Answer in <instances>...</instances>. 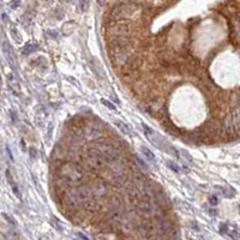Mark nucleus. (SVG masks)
I'll list each match as a JSON object with an SVG mask.
<instances>
[{"label":"nucleus","instance_id":"obj_1","mask_svg":"<svg viewBox=\"0 0 240 240\" xmlns=\"http://www.w3.org/2000/svg\"><path fill=\"white\" fill-rule=\"evenodd\" d=\"M84 170L82 167L74 162H66L64 163L60 170H59V177L64 179L66 183L70 185V187L81 185L84 179Z\"/></svg>","mask_w":240,"mask_h":240},{"label":"nucleus","instance_id":"obj_2","mask_svg":"<svg viewBox=\"0 0 240 240\" xmlns=\"http://www.w3.org/2000/svg\"><path fill=\"white\" fill-rule=\"evenodd\" d=\"M137 11V6L133 4H124L120 6H116L113 9V11L111 12V17L112 19L119 21V19H124V18H130L132 14L136 13Z\"/></svg>","mask_w":240,"mask_h":240},{"label":"nucleus","instance_id":"obj_3","mask_svg":"<svg viewBox=\"0 0 240 240\" xmlns=\"http://www.w3.org/2000/svg\"><path fill=\"white\" fill-rule=\"evenodd\" d=\"M102 153V157L107 163H115L120 158V151L112 144H101L99 145Z\"/></svg>","mask_w":240,"mask_h":240},{"label":"nucleus","instance_id":"obj_4","mask_svg":"<svg viewBox=\"0 0 240 240\" xmlns=\"http://www.w3.org/2000/svg\"><path fill=\"white\" fill-rule=\"evenodd\" d=\"M84 166L88 170L91 172H99L105 168V166L107 165V162L102 158V157H93V156H85L84 160Z\"/></svg>","mask_w":240,"mask_h":240},{"label":"nucleus","instance_id":"obj_5","mask_svg":"<svg viewBox=\"0 0 240 240\" xmlns=\"http://www.w3.org/2000/svg\"><path fill=\"white\" fill-rule=\"evenodd\" d=\"M111 183L116 187H123L127 183V174L124 170H112Z\"/></svg>","mask_w":240,"mask_h":240},{"label":"nucleus","instance_id":"obj_6","mask_svg":"<svg viewBox=\"0 0 240 240\" xmlns=\"http://www.w3.org/2000/svg\"><path fill=\"white\" fill-rule=\"evenodd\" d=\"M109 32L116 37H127L132 32V28L128 24H118L111 29Z\"/></svg>","mask_w":240,"mask_h":240},{"label":"nucleus","instance_id":"obj_7","mask_svg":"<svg viewBox=\"0 0 240 240\" xmlns=\"http://www.w3.org/2000/svg\"><path fill=\"white\" fill-rule=\"evenodd\" d=\"M91 190H93V195H95L96 197H103L106 193H107V185L105 181L102 180H96L94 185L91 186Z\"/></svg>","mask_w":240,"mask_h":240},{"label":"nucleus","instance_id":"obj_8","mask_svg":"<svg viewBox=\"0 0 240 240\" xmlns=\"http://www.w3.org/2000/svg\"><path fill=\"white\" fill-rule=\"evenodd\" d=\"M84 136L91 141H95L101 136V130L96 125H88L84 128Z\"/></svg>","mask_w":240,"mask_h":240},{"label":"nucleus","instance_id":"obj_9","mask_svg":"<svg viewBox=\"0 0 240 240\" xmlns=\"http://www.w3.org/2000/svg\"><path fill=\"white\" fill-rule=\"evenodd\" d=\"M138 210L143 214H150L153 211V203L149 198H142L138 203Z\"/></svg>","mask_w":240,"mask_h":240},{"label":"nucleus","instance_id":"obj_10","mask_svg":"<svg viewBox=\"0 0 240 240\" xmlns=\"http://www.w3.org/2000/svg\"><path fill=\"white\" fill-rule=\"evenodd\" d=\"M142 128H143V131H144V135H145V137L149 139V141L151 142L153 144H155V145H158V142L156 139V136H155V132H154V130L151 128L150 126H148L147 124H142Z\"/></svg>","mask_w":240,"mask_h":240},{"label":"nucleus","instance_id":"obj_11","mask_svg":"<svg viewBox=\"0 0 240 240\" xmlns=\"http://www.w3.org/2000/svg\"><path fill=\"white\" fill-rule=\"evenodd\" d=\"M235 120H234V116L233 115H228L226 118V120H225V126H226V130L227 132H229V133H232L233 131H234V128H235Z\"/></svg>","mask_w":240,"mask_h":240},{"label":"nucleus","instance_id":"obj_12","mask_svg":"<svg viewBox=\"0 0 240 240\" xmlns=\"http://www.w3.org/2000/svg\"><path fill=\"white\" fill-rule=\"evenodd\" d=\"M6 177H7V181H9V184L11 185L12 191L14 192V195H16L18 198H21V192H19V190H18V186H17V184L13 181V179H12V177H11V174H10L9 170L6 172Z\"/></svg>","mask_w":240,"mask_h":240},{"label":"nucleus","instance_id":"obj_13","mask_svg":"<svg viewBox=\"0 0 240 240\" xmlns=\"http://www.w3.org/2000/svg\"><path fill=\"white\" fill-rule=\"evenodd\" d=\"M141 151H142V154H143V156H144L148 161H150V162L155 161V155H154V153H153L149 148H147V147H142Z\"/></svg>","mask_w":240,"mask_h":240},{"label":"nucleus","instance_id":"obj_14","mask_svg":"<svg viewBox=\"0 0 240 240\" xmlns=\"http://www.w3.org/2000/svg\"><path fill=\"white\" fill-rule=\"evenodd\" d=\"M114 123H115L116 127H118V128H119L123 133H125V135H130V128H128V126H127L126 124H124L121 120H115Z\"/></svg>","mask_w":240,"mask_h":240},{"label":"nucleus","instance_id":"obj_15","mask_svg":"<svg viewBox=\"0 0 240 240\" xmlns=\"http://www.w3.org/2000/svg\"><path fill=\"white\" fill-rule=\"evenodd\" d=\"M227 234L229 235V238L232 240H240V232L239 230H237L235 228H230V227H229Z\"/></svg>","mask_w":240,"mask_h":240},{"label":"nucleus","instance_id":"obj_16","mask_svg":"<svg viewBox=\"0 0 240 240\" xmlns=\"http://www.w3.org/2000/svg\"><path fill=\"white\" fill-rule=\"evenodd\" d=\"M220 191H221L222 195L226 196V197H233V196L235 195V192H234V190H233L232 187H221Z\"/></svg>","mask_w":240,"mask_h":240},{"label":"nucleus","instance_id":"obj_17","mask_svg":"<svg viewBox=\"0 0 240 240\" xmlns=\"http://www.w3.org/2000/svg\"><path fill=\"white\" fill-rule=\"evenodd\" d=\"M7 78H9V85H11V88L16 91V90L18 89V85H17V82H16V79L13 78V76L10 73V74L7 76Z\"/></svg>","mask_w":240,"mask_h":240},{"label":"nucleus","instance_id":"obj_18","mask_svg":"<svg viewBox=\"0 0 240 240\" xmlns=\"http://www.w3.org/2000/svg\"><path fill=\"white\" fill-rule=\"evenodd\" d=\"M37 48V46L36 44H32V43H28V44H25V47H24V53H31V52H34L35 49Z\"/></svg>","mask_w":240,"mask_h":240},{"label":"nucleus","instance_id":"obj_19","mask_svg":"<svg viewBox=\"0 0 240 240\" xmlns=\"http://www.w3.org/2000/svg\"><path fill=\"white\" fill-rule=\"evenodd\" d=\"M101 102H102V105H103V106H106V107H107V108H109L111 111H115V106H114L112 102H109L108 100L102 99L101 100Z\"/></svg>","mask_w":240,"mask_h":240},{"label":"nucleus","instance_id":"obj_20","mask_svg":"<svg viewBox=\"0 0 240 240\" xmlns=\"http://www.w3.org/2000/svg\"><path fill=\"white\" fill-rule=\"evenodd\" d=\"M167 166H168V167H170V170H174V172H177V173H178V172H180V167H179V166H178V165H177L175 162H172V161H168V162H167Z\"/></svg>","mask_w":240,"mask_h":240},{"label":"nucleus","instance_id":"obj_21","mask_svg":"<svg viewBox=\"0 0 240 240\" xmlns=\"http://www.w3.org/2000/svg\"><path fill=\"white\" fill-rule=\"evenodd\" d=\"M29 154H30V157H31L32 160H35V158L37 157V153H36V150H35L34 148H31V149H29Z\"/></svg>","mask_w":240,"mask_h":240},{"label":"nucleus","instance_id":"obj_22","mask_svg":"<svg viewBox=\"0 0 240 240\" xmlns=\"http://www.w3.org/2000/svg\"><path fill=\"white\" fill-rule=\"evenodd\" d=\"M209 200H210V204H212V205H216V204H217V202H219L216 196H211Z\"/></svg>","mask_w":240,"mask_h":240},{"label":"nucleus","instance_id":"obj_23","mask_svg":"<svg viewBox=\"0 0 240 240\" xmlns=\"http://www.w3.org/2000/svg\"><path fill=\"white\" fill-rule=\"evenodd\" d=\"M181 154H183V155L185 156L186 158H187V161H190V162H192V157H191V156L189 155V153H186L185 150H183V151H181Z\"/></svg>","mask_w":240,"mask_h":240},{"label":"nucleus","instance_id":"obj_24","mask_svg":"<svg viewBox=\"0 0 240 240\" xmlns=\"http://www.w3.org/2000/svg\"><path fill=\"white\" fill-rule=\"evenodd\" d=\"M78 235H79V237H81V238H82V239L88 240V238H85V237H84V235H83V234H78Z\"/></svg>","mask_w":240,"mask_h":240},{"label":"nucleus","instance_id":"obj_25","mask_svg":"<svg viewBox=\"0 0 240 240\" xmlns=\"http://www.w3.org/2000/svg\"><path fill=\"white\" fill-rule=\"evenodd\" d=\"M239 212H240V208H239Z\"/></svg>","mask_w":240,"mask_h":240}]
</instances>
